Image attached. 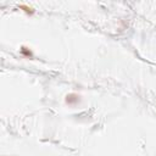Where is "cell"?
<instances>
[{"label": "cell", "instance_id": "6da1fadb", "mask_svg": "<svg viewBox=\"0 0 156 156\" xmlns=\"http://www.w3.org/2000/svg\"><path fill=\"white\" fill-rule=\"evenodd\" d=\"M79 100H80V96H79L78 94H76V93H71V94H68V95L66 96V99H65L66 104H67V105H71V106L78 104Z\"/></svg>", "mask_w": 156, "mask_h": 156}, {"label": "cell", "instance_id": "7a4b0ae2", "mask_svg": "<svg viewBox=\"0 0 156 156\" xmlns=\"http://www.w3.org/2000/svg\"><path fill=\"white\" fill-rule=\"evenodd\" d=\"M17 7H18L20 10H22L23 12H26L27 15H33V13H34V9H33L32 6H29V5L20 4V5H17Z\"/></svg>", "mask_w": 156, "mask_h": 156}, {"label": "cell", "instance_id": "3957f363", "mask_svg": "<svg viewBox=\"0 0 156 156\" xmlns=\"http://www.w3.org/2000/svg\"><path fill=\"white\" fill-rule=\"evenodd\" d=\"M21 54L23 56H26V57H33L32 50L29 48H27V46H21Z\"/></svg>", "mask_w": 156, "mask_h": 156}]
</instances>
